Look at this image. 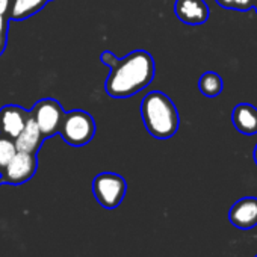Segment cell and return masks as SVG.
<instances>
[{
	"mask_svg": "<svg viewBox=\"0 0 257 257\" xmlns=\"http://www.w3.org/2000/svg\"><path fill=\"white\" fill-rule=\"evenodd\" d=\"M100 59L110 70L104 82V89L112 98L132 97L146 89L155 79V59L147 50H135L122 59L106 50Z\"/></svg>",
	"mask_w": 257,
	"mask_h": 257,
	"instance_id": "1",
	"label": "cell"
},
{
	"mask_svg": "<svg viewBox=\"0 0 257 257\" xmlns=\"http://www.w3.org/2000/svg\"><path fill=\"white\" fill-rule=\"evenodd\" d=\"M141 116L147 132L156 140H170L179 131V110L173 100L161 91H152L143 98Z\"/></svg>",
	"mask_w": 257,
	"mask_h": 257,
	"instance_id": "2",
	"label": "cell"
},
{
	"mask_svg": "<svg viewBox=\"0 0 257 257\" xmlns=\"http://www.w3.org/2000/svg\"><path fill=\"white\" fill-rule=\"evenodd\" d=\"M58 135L71 147H83L95 135V121L89 112L82 109L65 112Z\"/></svg>",
	"mask_w": 257,
	"mask_h": 257,
	"instance_id": "3",
	"label": "cell"
},
{
	"mask_svg": "<svg viewBox=\"0 0 257 257\" xmlns=\"http://www.w3.org/2000/svg\"><path fill=\"white\" fill-rule=\"evenodd\" d=\"M127 192L125 179L116 173H100L92 180V194L104 209H116Z\"/></svg>",
	"mask_w": 257,
	"mask_h": 257,
	"instance_id": "4",
	"label": "cell"
},
{
	"mask_svg": "<svg viewBox=\"0 0 257 257\" xmlns=\"http://www.w3.org/2000/svg\"><path fill=\"white\" fill-rule=\"evenodd\" d=\"M29 115L38 125L44 140H49L58 135L65 110L58 100L47 97V98L38 100L34 104V107L29 110Z\"/></svg>",
	"mask_w": 257,
	"mask_h": 257,
	"instance_id": "5",
	"label": "cell"
},
{
	"mask_svg": "<svg viewBox=\"0 0 257 257\" xmlns=\"http://www.w3.org/2000/svg\"><path fill=\"white\" fill-rule=\"evenodd\" d=\"M38 170V158L32 153L17 152L10 164L0 173L2 183L5 185H23L29 182Z\"/></svg>",
	"mask_w": 257,
	"mask_h": 257,
	"instance_id": "6",
	"label": "cell"
},
{
	"mask_svg": "<svg viewBox=\"0 0 257 257\" xmlns=\"http://www.w3.org/2000/svg\"><path fill=\"white\" fill-rule=\"evenodd\" d=\"M29 119V110L19 104H5L0 107V135L16 140Z\"/></svg>",
	"mask_w": 257,
	"mask_h": 257,
	"instance_id": "7",
	"label": "cell"
},
{
	"mask_svg": "<svg viewBox=\"0 0 257 257\" xmlns=\"http://www.w3.org/2000/svg\"><path fill=\"white\" fill-rule=\"evenodd\" d=\"M228 219L239 230L257 227V197H243L237 200L228 212Z\"/></svg>",
	"mask_w": 257,
	"mask_h": 257,
	"instance_id": "8",
	"label": "cell"
},
{
	"mask_svg": "<svg viewBox=\"0 0 257 257\" xmlns=\"http://www.w3.org/2000/svg\"><path fill=\"white\" fill-rule=\"evenodd\" d=\"M174 14L182 23L198 26L209 20V7L204 0H176Z\"/></svg>",
	"mask_w": 257,
	"mask_h": 257,
	"instance_id": "9",
	"label": "cell"
},
{
	"mask_svg": "<svg viewBox=\"0 0 257 257\" xmlns=\"http://www.w3.org/2000/svg\"><path fill=\"white\" fill-rule=\"evenodd\" d=\"M231 121L237 132L245 137L257 134V107L249 103H239L234 106Z\"/></svg>",
	"mask_w": 257,
	"mask_h": 257,
	"instance_id": "10",
	"label": "cell"
},
{
	"mask_svg": "<svg viewBox=\"0 0 257 257\" xmlns=\"http://www.w3.org/2000/svg\"><path fill=\"white\" fill-rule=\"evenodd\" d=\"M44 141L46 140L41 135L38 125L35 124V121L29 115V119H28L25 128L22 131V134L14 140V144H16L17 152L38 155V152H40V149H41V146H43Z\"/></svg>",
	"mask_w": 257,
	"mask_h": 257,
	"instance_id": "11",
	"label": "cell"
},
{
	"mask_svg": "<svg viewBox=\"0 0 257 257\" xmlns=\"http://www.w3.org/2000/svg\"><path fill=\"white\" fill-rule=\"evenodd\" d=\"M47 5V0H11L10 20L22 22L38 14Z\"/></svg>",
	"mask_w": 257,
	"mask_h": 257,
	"instance_id": "12",
	"label": "cell"
},
{
	"mask_svg": "<svg viewBox=\"0 0 257 257\" xmlns=\"http://www.w3.org/2000/svg\"><path fill=\"white\" fill-rule=\"evenodd\" d=\"M222 88H224L222 77L216 71H206L204 74H201V77L198 80L200 92L210 98L218 97L222 92Z\"/></svg>",
	"mask_w": 257,
	"mask_h": 257,
	"instance_id": "13",
	"label": "cell"
},
{
	"mask_svg": "<svg viewBox=\"0 0 257 257\" xmlns=\"http://www.w3.org/2000/svg\"><path fill=\"white\" fill-rule=\"evenodd\" d=\"M16 153H17V149H16L14 140L0 135V173H2L4 168L10 164V161L14 158Z\"/></svg>",
	"mask_w": 257,
	"mask_h": 257,
	"instance_id": "14",
	"label": "cell"
},
{
	"mask_svg": "<svg viewBox=\"0 0 257 257\" xmlns=\"http://www.w3.org/2000/svg\"><path fill=\"white\" fill-rule=\"evenodd\" d=\"M8 14H0V56H2L8 46Z\"/></svg>",
	"mask_w": 257,
	"mask_h": 257,
	"instance_id": "15",
	"label": "cell"
},
{
	"mask_svg": "<svg viewBox=\"0 0 257 257\" xmlns=\"http://www.w3.org/2000/svg\"><path fill=\"white\" fill-rule=\"evenodd\" d=\"M234 2V8L233 10H237V11H249L254 5V0H233Z\"/></svg>",
	"mask_w": 257,
	"mask_h": 257,
	"instance_id": "16",
	"label": "cell"
},
{
	"mask_svg": "<svg viewBox=\"0 0 257 257\" xmlns=\"http://www.w3.org/2000/svg\"><path fill=\"white\" fill-rule=\"evenodd\" d=\"M10 8H11V0H0V14H8L10 17Z\"/></svg>",
	"mask_w": 257,
	"mask_h": 257,
	"instance_id": "17",
	"label": "cell"
},
{
	"mask_svg": "<svg viewBox=\"0 0 257 257\" xmlns=\"http://www.w3.org/2000/svg\"><path fill=\"white\" fill-rule=\"evenodd\" d=\"M216 4L225 10H233L234 8V2L233 0H216Z\"/></svg>",
	"mask_w": 257,
	"mask_h": 257,
	"instance_id": "18",
	"label": "cell"
},
{
	"mask_svg": "<svg viewBox=\"0 0 257 257\" xmlns=\"http://www.w3.org/2000/svg\"><path fill=\"white\" fill-rule=\"evenodd\" d=\"M254 162H255V165H257V144H255V147H254Z\"/></svg>",
	"mask_w": 257,
	"mask_h": 257,
	"instance_id": "19",
	"label": "cell"
},
{
	"mask_svg": "<svg viewBox=\"0 0 257 257\" xmlns=\"http://www.w3.org/2000/svg\"><path fill=\"white\" fill-rule=\"evenodd\" d=\"M252 8L255 10V13H257V0H254V5H252Z\"/></svg>",
	"mask_w": 257,
	"mask_h": 257,
	"instance_id": "20",
	"label": "cell"
},
{
	"mask_svg": "<svg viewBox=\"0 0 257 257\" xmlns=\"http://www.w3.org/2000/svg\"><path fill=\"white\" fill-rule=\"evenodd\" d=\"M0 185H4V183H2V176H0Z\"/></svg>",
	"mask_w": 257,
	"mask_h": 257,
	"instance_id": "21",
	"label": "cell"
},
{
	"mask_svg": "<svg viewBox=\"0 0 257 257\" xmlns=\"http://www.w3.org/2000/svg\"><path fill=\"white\" fill-rule=\"evenodd\" d=\"M254 257H257V254H255V255H254Z\"/></svg>",
	"mask_w": 257,
	"mask_h": 257,
	"instance_id": "22",
	"label": "cell"
},
{
	"mask_svg": "<svg viewBox=\"0 0 257 257\" xmlns=\"http://www.w3.org/2000/svg\"><path fill=\"white\" fill-rule=\"evenodd\" d=\"M47 2H50V0H47Z\"/></svg>",
	"mask_w": 257,
	"mask_h": 257,
	"instance_id": "23",
	"label": "cell"
}]
</instances>
